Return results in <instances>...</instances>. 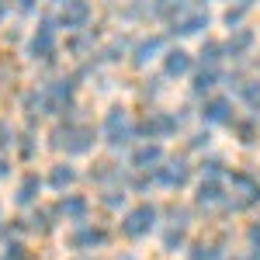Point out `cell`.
<instances>
[{
	"instance_id": "cell-31",
	"label": "cell",
	"mask_w": 260,
	"mask_h": 260,
	"mask_svg": "<svg viewBox=\"0 0 260 260\" xmlns=\"http://www.w3.org/2000/svg\"><path fill=\"white\" fill-rule=\"evenodd\" d=\"M121 18L125 21H149L153 18V7H149V0H125Z\"/></svg>"
},
{
	"instance_id": "cell-2",
	"label": "cell",
	"mask_w": 260,
	"mask_h": 260,
	"mask_svg": "<svg viewBox=\"0 0 260 260\" xmlns=\"http://www.w3.org/2000/svg\"><path fill=\"white\" fill-rule=\"evenodd\" d=\"M98 132H101V142H104L111 153H118L125 146H132V139H139V128H136V121H132V115H128L125 104H111V108L104 111Z\"/></svg>"
},
{
	"instance_id": "cell-3",
	"label": "cell",
	"mask_w": 260,
	"mask_h": 260,
	"mask_svg": "<svg viewBox=\"0 0 260 260\" xmlns=\"http://www.w3.org/2000/svg\"><path fill=\"white\" fill-rule=\"evenodd\" d=\"M56 31H59V21L52 18V14H42L39 28L31 31V39L24 45V56L31 62H39V66H56V59H59V39H56Z\"/></svg>"
},
{
	"instance_id": "cell-27",
	"label": "cell",
	"mask_w": 260,
	"mask_h": 260,
	"mask_svg": "<svg viewBox=\"0 0 260 260\" xmlns=\"http://www.w3.org/2000/svg\"><path fill=\"white\" fill-rule=\"evenodd\" d=\"M222 59H229V56H225V42H219V39H205L201 42V52H198L201 66H219Z\"/></svg>"
},
{
	"instance_id": "cell-49",
	"label": "cell",
	"mask_w": 260,
	"mask_h": 260,
	"mask_svg": "<svg viewBox=\"0 0 260 260\" xmlns=\"http://www.w3.org/2000/svg\"><path fill=\"white\" fill-rule=\"evenodd\" d=\"M205 4H208V0H205Z\"/></svg>"
},
{
	"instance_id": "cell-32",
	"label": "cell",
	"mask_w": 260,
	"mask_h": 260,
	"mask_svg": "<svg viewBox=\"0 0 260 260\" xmlns=\"http://www.w3.org/2000/svg\"><path fill=\"white\" fill-rule=\"evenodd\" d=\"M160 215H167V225H180V229L191 225V208L187 205H167Z\"/></svg>"
},
{
	"instance_id": "cell-41",
	"label": "cell",
	"mask_w": 260,
	"mask_h": 260,
	"mask_svg": "<svg viewBox=\"0 0 260 260\" xmlns=\"http://www.w3.org/2000/svg\"><path fill=\"white\" fill-rule=\"evenodd\" d=\"M14 7H18L21 14H35L39 11V0H14Z\"/></svg>"
},
{
	"instance_id": "cell-44",
	"label": "cell",
	"mask_w": 260,
	"mask_h": 260,
	"mask_svg": "<svg viewBox=\"0 0 260 260\" xmlns=\"http://www.w3.org/2000/svg\"><path fill=\"white\" fill-rule=\"evenodd\" d=\"M233 4H240V7H246V11H253V4H257V0H233Z\"/></svg>"
},
{
	"instance_id": "cell-36",
	"label": "cell",
	"mask_w": 260,
	"mask_h": 260,
	"mask_svg": "<svg viewBox=\"0 0 260 260\" xmlns=\"http://www.w3.org/2000/svg\"><path fill=\"white\" fill-rule=\"evenodd\" d=\"M0 260H31V253L21 240H7V246L0 250Z\"/></svg>"
},
{
	"instance_id": "cell-20",
	"label": "cell",
	"mask_w": 260,
	"mask_h": 260,
	"mask_svg": "<svg viewBox=\"0 0 260 260\" xmlns=\"http://www.w3.org/2000/svg\"><path fill=\"white\" fill-rule=\"evenodd\" d=\"M94 45H98V31H94V28H83V31H73V35H70L66 52H70L73 59H87V56H94Z\"/></svg>"
},
{
	"instance_id": "cell-16",
	"label": "cell",
	"mask_w": 260,
	"mask_h": 260,
	"mask_svg": "<svg viewBox=\"0 0 260 260\" xmlns=\"http://www.w3.org/2000/svg\"><path fill=\"white\" fill-rule=\"evenodd\" d=\"M77 180H80V170H77L70 160H59V163L49 167V174H45V187H52L56 194H66V191L77 187Z\"/></svg>"
},
{
	"instance_id": "cell-46",
	"label": "cell",
	"mask_w": 260,
	"mask_h": 260,
	"mask_svg": "<svg viewBox=\"0 0 260 260\" xmlns=\"http://www.w3.org/2000/svg\"><path fill=\"white\" fill-rule=\"evenodd\" d=\"M52 4H56V7H62V4H66V0H52Z\"/></svg>"
},
{
	"instance_id": "cell-8",
	"label": "cell",
	"mask_w": 260,
	"mask_h": 260,
	"mask_svg": "<svg viewBox=\"0 0 260 260\" xmlns=\"http://www.w3.org/2000/svg\"><path fill=\"white\" fill-rule=\"evenodd\" d=\"M66 243L73 246V250H104L108 243H111V229L108 225H101V222H80L70 236H66Z\"/></svg>"
},
{
	"instance_id": "cell-43",
	"label": "cell",
	"mask_w": 260,
	"mask_h": 260,
	"mask_svg": "<svg viewBox=\"0 0 260 260\" xmlns=\"http://www.w3.org/2000/svg\"><path fill=\"white\" fill-rule=\"evenodd\" d=\"M7 177H11V163L0 156V180H7Z\"/></svg>"
},
{
	"instance_id": "cell-1",
	"label": "cell",
	"mask_w": 260,
	"mask_h": 260,
	"mask_svg": "<svg viewBox=\"0 0 260 260\" xmlns=\"http://www.w3.org/2000/svg\"><path fill=\"white\" fill-rule=\"evenodd\" d=\"M98 139L101 132L90 121H80L77 115H70V118H59L56 128L49 132V149L66 153V156H87V153H94Z\"/></svg>"
},
{
	"instance_id": "cell-23",
	"label": "cell",
	"mask_w": 260,
	"mask_h": 260,
	"mask_svg": "<svg viewBox=\"0 0 260 260\" xmlns=\"http://www.w3.org/2000/svg\"><path fill=\"white\" fill-rule=\"evenodd\" d=\"M187 260H225V243L222 240L187 243Z\"/></svg>"
},
{
	"instance_id": "cell-11",
	"label": "cell",
	"mask_w": 260,
	"mask_h": 260,
	"mask_svg": "<svg viewBox=\"0 0 260 260\" xmlns=\"http://www.w3.org/2000/svg\"><path fill=\"white\" fill-rule=\"evenodd\" d=\"M160 70H163V80H184V77H191L194 73V56L187 52V49H167L160 56Z\"/></svg>"
},
{
	"instance_id": "cell-19",
	"label": "cell",
	"mask_w": 260,
	"mask_h": 260,
	"mask_svg": "<svg viewBox=\"0 0 260 260\" xmlns=\"http://www.w3.org/2000/svg\"><path fill=\"white\" fill-rule=\"evenodd\" d=\"M253 49H257V31H253V28H246V24H243V28H236V31H229L225 56H229L233 62H243Z\"/></svg>"
},
{
	"instance_id": "cell-12",
	"label": "cell",
	"mask_w": 260,
	"mask_h": 260,
	"mask_svg": "<svg viewBox=\"0 0 260 260\" xmlns=\"http://www.w3.org/2000/svg\"><path fill=\"white\" fill-rule=\"evenodd\" d=\"M201 121L212 128V125H233L236 121V108H233V98L225 94H212V98L201 101Z\"/></svg>"
},
{
	"instance_id": "cell-42",
	"label": "cell",
	"mask_w": 260,
	"mask_h": 260,
	"mask_svg": "<svg viewBox=\"0 0 260 260\" xmlns=\"http://www.w3.org/2000/svg\"><path fill=\"white\" fill-rule=\"evenodd\" d=\"M7 18H11V4H7V0H0V28L7 24Z\"/></svg>"
},
{
	"instance_id": "cell-28",
	"label": "cell",
	"mask_w": 260,
	"mask_h": 260,
	"mask_svg": "<svg viewBox=\"0 0 260 260\" xmlns=\"http://www.w3.org/2000/svg\"><path fill=\"white\" fill-rule=\"evenodd\" d=\"M233 132H236V139L243 146H253L260 139V128H257V118H236L233 121Z\"/></svg>"
},
{
	"instance_id": "cell-10",
	"label": "cell",
	"mask_w": 260,
	"mask_h": 260,
	"mask_svg": "<svg viewBox=\"0 0 260 260\" xmlns=\"http://www.w3.org/2000/svg\"><path fill=\"white\" fill-rule=\"evenodd\" d=\"M59 28L62 31H83V28H90V21H94V4L90 0H66L59 7Z\"/></svg>"
},
{
	"instance_id": "cell-40",
	"label": "cell",
	"mask_w": 260,
	"mask_h": 260,
	"mask_svg": "<svg viewBox=\"0 0 260 260\" xmlns=\"http://www.w3.org/2000/svg\"><path fill=\"white\" fill-rule=\"evenodd\" d=\"M246 243H250V250H260V222L246 225Z\"/></svg>"
},
{
	"instance_id": "cell-5",
	"label": "cell",
	"mask_w": 260,
	"mask_h": 260,
	"mask_svg": "<svg viewBox=\"0 0 260 260\" xmlns=\"http://www.w3.org/2000/svg\"><path fill=\"white\" fill-rule=\"evenodd\" d=\"M156 222H160V208H156L153 201H139V205L125 208V215H121V222H118V233L125 240L139 243L156 229Z\"/></svg>"
},
{
	"instance_id": "cell-17",
	"label": "cell",
	"mask_w": 260,
	"mask_h": 260,
	"mask_svg": "<svg viewBox=\"0 0 260 260\" xmlns=\"http://www.w3.org/2000/svg\"><path fill=\"white\" fill-rule=\"evenodd\" d=\"M167 160V153H163L160 142H142V146H136L132 149V156H128V163H132V170H142V174H153L160 163Z\"/></svg>"
},
{
	"instance_id": "cell-37",
	"label": "cell",
	"mask_w": 260,
	"mask_h": 260,
	"mask_svg": "<svg viewBox=\"0 0 260 260\" xmlns=\"http://www.w3.org/2000/svg\"><path fill=\"white\" fill-rule=\"evenodd\" d=\"M14 146H18V128L7 118H0V153L4 149H14Z\"/></svg>"
},
{
	"instance_id": "cell-14",
	"label": "cell",
	"mask_w": 260,
	"mask_h": 260,
	"mask_svg": "<svg viewBox=\"0 0 260 260\" xmlns=\"http://www.w3.org/2000/svg\"><path fill=\"white\" fill-rule=\"evenodd\" d=\"M167 52V39L163 35H142V39L132 42V56H128V62L136 66V70H146L149 62H156Z\"/></svg>"
},
{
	"instance_id": "cell-9",
	"label": "cell",
	"mask_w": 260,
	"mask_h": 260,
	"mask_svg": "<svg viewBox=\"0 0 260 260\" xmlns=\"http://www.w3.org/2000/svg\"><path fill=\"white\" fill-rule=\"evenodd\" d=\"M208 28H212V14L205 7H187V11H180L177 18L170 21V31L180 35V39H198Z\"/></svg>"
},
{
	"instance_id": "cell-25",
	"label": "cell",
	"mask_w": 260,
	"mask_h": 260,
	"mask_svg": "<svg viewBox=\"0 0 260 260\" xmlns=\"http://www.w3.org/2000/svg\"><path fill=\"white\" fill-rule=\"evenodd\" d=\"M87 177L98 187H115V184H121V167L118 163H94Z\"/></svg>"
},
{
	"instance_id": "cell-18",
	"label": "cell",
	"mask_w": 260,
	"mask_h": 260,
	"mask_svg": "<svg viewBox=\"0 0 260 260\" xmlns=\"http://www.w3.org/2000/svg\"><path fill=\"white\" fill-rule=\"evenodd\" d=\"M42 187H45V177H39V170H24L18 180V191H14V201L21 208H35L42 198Z\"/></svg>"
},
{
	"instance_id": "cell-35",
	"label": "cell",
	"mask_w": 260,
	"mask_h": 260,
	"mask_svg": "<svg viewBox=\"0 0 260 260\" xmlns=\"http://www.w3.org/2000/svg\"><path fill=\"white\" fill-rule=\"evenodd\" d=\"M246 18H250V11H246V7H240V4H233V7L222 14V24H225L229 31H236V28H243V24H246Z\"/></svg>"
},
{
	"instance_id": "cell-21",
	"label": "cell",
	"mask_w": 260,
	"mask_h": 260,
	"mask_svg": "<svg viewBox=\"0 0 260 260\" xmlns=\"http://www.w3.org/2000/svg\"><path fill=\"white\" fill-rule=\"evenodd\" d=\"M215 87H219V70L215 66H201V70L191 73V94L194 98H212Z\"/></svg>"
},
{
	"instance_id": "cell-15",
	"label": "cell",
	"mask_w": 260,
	"mask_h": 260,
	"mask_svg": "<svg viewBox=\"0 0 260 260\" xmlns=\"http://www.w3.org/2000/svg\"><path fill=\"white\" fill-rule=\"evenodd\" d=\"M229 198V191H225V180H212V177H201V184L194 187V205L205 208V212H212V208H222Z\"/></svg>"
},
{
	"instance_id": "cell-47",
	"label": "cell",
	"mask_w": 260,
	"mask_h": 260,
	"mask_svg": "<svg viewBox=\"0 0 260 260\" xmlns=\"http://www.w3.org/2000/svg\"><path fill=\"white\" fill-rule=\"evenodd\" d=\"M0 222H4V205H0Z\"/></svg>"
},
{
	"instance_id": "cell-26",
	"label": "cell",
	"mask_w": 260,
	"mask_h": 260,
	"mask_svg": "<svg viewBox=\"0 0 260 260\" xmlns=\"http://www.w3.org/2000/svg\"><path fill=\"white\" fill-rule=\"evenodd\" d=\"M98 201H101V208H108V212H125V208H128V187H125V184L104 187Z\"/></svg>"
},
{
	"instance_id": "cell-48",
	"label": "cell",
	"mask_w": 260,
	"mask_h": 260,
	"mask_svg": "<svg viewBox=\"0 0 260 260\" xmlns=\"http://www.w3.org/2000/svg\"><path fill=\"white\" fill-rule=\"evenodd\" d=\"M253 111H257V115H260V104H257V108H253Z\"/></svg>"
},
{
	"instance_id": "cell-7",
	"label": "cell",
	"mask_w": 260,
	"mask_h": 260,
	"mask_svg": "<svg viewBox=\"0 0 260 260\" xmlns=\"http://www.w3.org/2000/svg\"><path fill=\"white\" fill-rule=\"evenodd\" d=\"M191 163H187V156H167V160L153 170V180L160 184L163 191H184L187 184H191Z\"/></svg>"
},
{
	"instance_id": "cell-34",
	"label": "cell",
	"mask_w": 260,
	"mask_h": 260,
	"mask_svg": "<svg viewBox=\"0 0 260 260\" xmlns=\"http://www.w3.org/2000/svg\"><path fill=\"white\" fill-rule=\"evenodd\" d=\"M236 94H240L243 104L257 108V104H260V80H257V77H246V80L240 83V90H236Z\"/></svg>"
},
{
	"instance_id": "cell-33",
	"label": "cell",
	"mask_w": 260,
	"mask_h": 260,
	"mask_svg": "<svg viewBox=\"0 0 260 260\" xmlns=\"http://www.w3.org/2000/svg\"><path fill=\"white\" fill-rule=\"evenodd\" d=\"M198 167H201V177H212V180H225V174H229L222 156H205Z\"/></svg>"
},
{
	"instance_id": "cell-24",
	"label": "cell",
	"mask_w": 260,
	"mask_h": 260,
	"mask_svg": "<svg viewBox=\"0 0 260 260\" xmlns=\"http://www.w3.org/2000/svg\"><path fill=\"white\" fill-rule=\"evenodd\" d=\"M56 222H59L56 208H35V212L28 215V233H35V236H49V233L56 229Z\"/></svg>"
},
{
	"instance_id": "cell-30",
	"label": "cell",
	"mask_w": 260,
	"mask_h": 260,
	"mask_svg": "<svg viewBox=\"0 0 260 260\" xmlns=\"http://www.w3.org/2000/svg\"><path fill=\"white\" fill-rule=\"evenodd\" d=\"M163 250H167V253L187 250V229H180V225H167V229H163Z\"/></svg>"
},
{
	"instance_id": "cell-39",
	"label": "cell",
	"mask_w": 260,
	"mask_h": 260,
	"mask_svg": "<svg viewBox=\"0 0 260 260\" xmlns=\"http://www.w3.org/2000/svg\"><path fill=\"white\" fill-rule=\"evenodd\" d=\"M163 94V77L160 80H142V87H139V98L142 101H156Z\"/></svg>"
},
{
	"instance_id": "cell-38",
	"label": "cell",
	"mask_w": 260,
	"mask_h": 260,
	"mask_svg": "<svg viewBox=\"0 0 260 260\" xmlns=\"http://www.w3.org/2000/svg\"><path fill=\"white\" fill-rule=\"evenodd\" d=\"M208 146H212V132H208V125L187 136V149H194V153H198V149H208Z\"/></svg>"
},
{
	"instance_id": "cell-22",
	"label": "cell",
	"mask_w": 260,
	"mask_h": 260,
	"mask_svg": "<svg viewBox=\"0 0 260 260\" xmlns=\"http://www.w3.org/2000/svg\"><path fill=\"white\" fill-rule=\"evenodd\" d=\"M128 56H132V39H128V35H115L111 42H104L101 52H98V59L101 62H111V66L121 62V59H128Z\"/></svg>"
},
{
	"instance_id": "cell-45",
	"label": "cell",
	"mask_w": 260,
	"mask_h": 260,
	"mask_svg": "<svg viewBox=\"0 0 260 260\" xmlns=\"http://www.w3.org/2000/svg\"><path fill=\"white\" fill-rule=\"evenodd\" d=\"M250 260H260V250H250Z\"/></svg>"
},
{
	"instance_id": "cell-4",
	"label": "cell",
	"mask_w": 260,
	"mask_h": 260,
	"mask_svg": "<svg viewBox=\"0 0 260 260\" xmlns=\"http://www.w3.org/2000/svg\"><path fill=\"white\" fill-rule=\"evenodd\" d=\"M77 94H80L77 73H73V77H56V80L42 83L45 115H52V118H70V115L77 111Z\"/></svg>"
},
{
	"instance_id": "cell-13",
	"label": "cell",
	"mask_w": 260,
	"mask_h": 260,
	"mask_svg": "<svg viewBox=\"0 0 260 260\" xmlns=\"http://www.w3.org/2000/svg\"><path fill=\"white\" fill-rule=\"evenodd\" d=\"M90 198L87 194H77V191H66V194H59V201H56V215L66 222H73V225H80V222H90Z\"/></svg>"
},
{
	"instance_id": "cell-29",
	"label": "cell",
	"mask_w": 260,
	"mask_h": 260,
	"mask_svg": "<svg viewBox=\"0 0 260 260\" xmlns=\"http://www.w3.org/2000/svg\"><path fill=\"white\" fill-rule=\"evenodd\" d=\"M14 149H18V156H21L24 163L35 160V156H39V136H35V128L21 132V136H18V146H14Z\"/></svg>"
},
{
	"instance_id": "cell-6",
	"label": "cell",
	"mask_w": 260,
	"mask_h": 260,
	"mask_svg": "<svg viewBox=\"0 0 260 260\" xmlns=\"http://www.w3.org/2000/svg\"><path fill=\"white\" fill-rule=\"evenodd\" d=\"M136 128H139V139H174L180 128H184V115L180 111H163V108H149L139 121H136Z\"/></svg>"
}]
</instances>
